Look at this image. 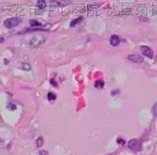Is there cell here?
<instances>
[{"label":"cell","instance_id":"11","mask_svg":"<svg viewBox=\"0 0 157 155\" xmlns=\"http://www.w3.org/2000/svg\"><path fill=\"white\" fill-rule=\"evenodd\" d=\"M55 98H56L55 93H53V92H49V93H48V100H49V101H52V100H55Z\"/></svg>","mask_w":157,"mask_h":155},{"label":"cell","instance_id":"13","mask_svg":"<svg viewBox=\"0 0 157 155\" xmlns=\"http://www.w3.org/2000/svg\"><path fill=\"white\" fill-rule=\"evenodd\" d=\"M7 108H9V109H16V105H13V103H9V105H7Z\"/></svg>","mask_w":157,"mask_h":155},{"label":"cell","instance_id":"4","mask_svg":"<svg viewBox=\"0 0 157 155\" xmlns=\"http://www.w3.org/2000/svg\"><path fill=\"white\" fill-rule=\"evenodd\" d=\"M140 52L145 55V57H148V58H153V52L150 47H146V46H141L140 47Z\"/></svg>","mask_w":157,"mask_h":155},{"label":"cell","instance_id":"2","mask_svg":"<svg viewBox=\"0 0 157 155\" xmlns=\"http://www.w3.org/2000/svg\"><path fill=\"white\" fill-rule=\"evenodd\" d=\"M20 22H21V18L20 17H10V18L5 20L4 25H5L6 28H13L17 25H20Z\"/></svg>","mask_w":157,"mask_h":155},{"label":"cell","instance_id":"12","mask_svg":"<svg viewBox=\"0 0 157 155\" xmlns=\"http://www.w3.org/2000/svg\"><path fill=\"white\" fill-rule=\"evenodd\" d=\"M42 145H43V138H42V137H39V138L37 139V146H38V148H40Z\"/></svg>","mask_w":157,"mask_h":155},{"label":"cell","instance_id":"3","mask_svg":"<svg viewBox=\"0 0 157 155\" xmlns=\"http://www.w3.org/2000/svg\"><path fill=\"white\" fill-rule=\"evenodd\" d=\"M128 146H129V149L132 150V151H140V150H141V143H140V140H137V139H131V140L128 143Z\"/></svg>","mask_w":157,"mask_h":155},{"label":"cell","instance_id":"7","mask_svg":"<svg viewBox=\"0 0 157 155\" xmlns=\"http://www.w3.org/2000/svg\"><path fill=\"white\" fill-rule=\"evenodd\" d=\"M29 23H31V26H32V27H37L38 30L45 28L43 23H40V22H38V21H34V20H31V21H29Z\"/></svg>","mask_w":157,"mask_h":155},{"label":"cell","instance_id":"14","mask_svg":"<svg viewBox=\"0 0 157 155\" xmlns=\"http://www.w3.org/2000/svg\"><path fill=\"white\" fill-rule=\"evenodd\" d=\"M21 68H22V69H27V70H29V69H31L29 64H22V65H21Z\"/></svg>","mask_w":157,"mask_h":155},{"label":"cell","instance_id":"8","mask_svg":"<svg viewBox=\"0 0 157 155\" xmlns=\"http://www.w3.org/2000/svg\"><path fill=\"white\" fill-rule=\"evenodd\" d=\"M104 86V82L102 81V80H97L96 82H94V87L96 89H102Z\"/></svg>","mask_w":157,"mask_h":155},{"label":"cell","instance_id":"15","mask_svg":"<svg viewBox=\"0 0 157 155\" xmlns=\"http://www.w3.org/2000/svg\"><path fill=\"white\" fill-rule=\"evenodd\" d=\"M50 84H52L53 86H58V84L55 82V80H54V79H52V80H50Z\"/></svg>","mask_w":157,"mask_h":155},{"label":"cell","instance_id":"1","mask_svg":"<svg viewBox=\"0 0 157 155\" xmlns=\"http://www.w3.org/2000/svg\"><path fill=\"white\" fill-rule=\"evenodd\" d=\"M44 41H45L44 36H42V34H36V36H33V37L29 39V47H32V48L39 47Z\"/></svg>","mask_w":157,"mask_h":155},{"label":"cell","instance_id":"16","mask_svg":"<svg viewBox=\"0 0 157 155\" xmlns=\"http://www.w3.org/2000/svg\"><path fill=\"white\" fill-rule=\"evenodd\" d=\"M118 143H119V144H121V145H123V144H124V140H123V139H121V138H118Z\"/></svg>","mask_w":157,"mask_h":155},{"label":"cell","instance_id":"9","mask_svg":"<svg viewBox=\"0 0 157 155\" xmlns=\"http://www.w3.org/2000/svg\"><path fill=\"white\" fill-rule=\"evenodd\" d=\"M82 20H83L82 17H77L76 20H74V21H71V23H70V26H71V27H74V26H76V25H77L78 22H81Z\"/></svg>","mask_w":157,"mask_h":155},{"label":"cell","instance_id":"6","mask_svg":"<svg viewBox=\"0 0 157 155\" xmlns=\"http://www.w3.org/2000/svg\"><path fill=\"white\" fill-rule=\"evenodd\" d=\"M109 42H110V44L112 46H118L119 43H120V38L117 36V34H113V36H110V39H109Z\"/></svg>","mask_w":157,"mask_h":155},{"label":"cell","instance_id":"5","mask_svg":"<svg viewBox=\"0 0 157 155\" xmlns=\"http://www.w3.org/2000/svg\"><path fill=\"white\" fill-rule=\"evenodd\" d=\"M128 59L130 60V62H134V63H139V64H141L144 60H142V57H140L139 54H130V55H128Z\"/></svg>","mask_w":157,"mask_h":155},{"label":"cell","instance_id":"17","mask_svg":"<svg viewBox=\"0 0 157 155\" xmlns=\"http://www.w3.org/2000/svg\"><path fill=\"white\" fill-rule=\"evenodd\" d=\"M4 42V37H0V43H2Z\"/></svg>","mask_w":157,"mask_h":155},{"label":"cell","instance_id":"10","mask_svg":"<svg viewBox=\"0 0 157 155\" xmlns=\"http://www.w3.org/2000/svg\"><path fill=\"white\" fill-rule=\"evenodd\" d=\"M151 111H152V114H153V116H157V101L153 103V106H152V109H151Z\"/></svg>","mask_w":157,"mask_h":155}]
</instances>
